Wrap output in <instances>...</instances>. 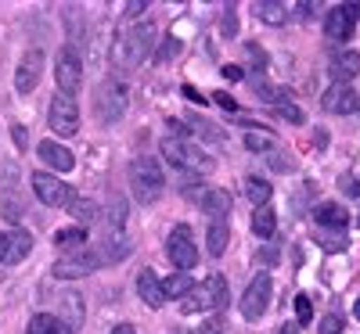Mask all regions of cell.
<instances>
[{"mask_svg": "<svg viewBox=\"0 0 360 334\" xmlns=\"http://www.w3.org/2000/svg\"><path fill=\"white\" fill-rule=\"evenodd\" d=\"M270 291H274V284H270L266 273H256V277L249 281L245 295H242V316L245 320H259L270 306Z\"/></svg>", "mask_w": 360, "mask_h": 334, "instance_id": "cell-10", "label": "cell"}, {"mask_svg": "<svg viewBox=\"0 0 360 334\" xmlns=\"http://www.w3.org/2000/svg\"><path fill=\"white\" fill-rule=\"evenodd\" d=\"M310 320H314V302H310V295H295V323H299V327H310Z\"/></svg>", "mask_w": 360, "mask_h": 334, "instance_id": "cell-36", "label": "cell"}, {"mask_svg": "<svg viewBox=\"0 0 360 334\" xmlns=\"http://www.w3.org/2000/svg\"><path fill=\"white\" fill-rule=\"evenodd\" d=\"M58 320H62L65 327H72V330L83 323V298L76 291H65L62 295V316H58Z\"/></svg>", "mask_w": 360, "mask_h": 334, "instance_id": "cell-24", "label": "cell"}, {"mask_svg": "<svg viewBox=\"0 0 360 334\" xmlns=\"http://www.w3.org/2000/svg\"><path fill=\"white\" fill-rule=\"evenodd\" d=\"M317 245H321L324 252H346V234H339V230H321V234H317Z\"/></svg>", "mask_w": 360, "mask_h": 334, "instance_id": "cell-33", "label": "cell"}, {"mask_svg": "<svg viewBox=\"0 0 360 334\" xmlns=\"http://www.w3.org/2000/svg\"><path fill=\"white\" fill-rule=\"evenodd\" d=\"M295 330H299V323H285V327H281L278 334H295Z\"/></svg>", "mask_w": 360, "mask_h": 334, "instance_id": "cell-56", "label": "cell"}, {"mask_svg": "<svg viewBox=\"0 0 360 334\" xmlns=\"http://www.w3.org/2000/svg\"><path fill=\"white\" fill-rule=\"evenodd\" d=\"M198 208L205 212L209 220H227V212H231V194L224 187H205L202 198H198Z\"/></svg>", "mask_w": 360, "mask_h": 334, "instance_id": "cell-15", "label": "cell"}, {"mask_svg": "<svg viewBox=\"0 0 360 334\" xmlns=\"http://www.w3.org/2000/svg\"><path fill=\"white\" fill-rule=\"evenodd\" d=\"M44 51H25L22 54V65L15 69V90L18 94H33L37 90V83H40V76H44Z\"/></svg>", "mask_w": 360, "mask_h": 334, "instance_id": "cell-11", "label": "cell"}, {"mask_svg": "<svg viewBox=\"0 0 360 334\" xmlns=\"http://www.w3.org/2000/svg\"><path fill=\"white\" fill-rule=\"evenodd\" d=\"M256 15H259L266 25H285V22H288V8L281 4V0H259Z\"/></svg>", "mask_w": 360, "mask_h": 334, "instance_id": "cell-27", "label": "cell"}, {"mask_svg": "<svg viewBox=\"0 0 360 334\" xmlns=\"http://www.w3.org/2000/svg\"><path fill=\"white\" fill-rule=\"evenodd\" d=\"M184 98H188V101H195V105H205V98L198 94V90H195V86H184Z\"/></svg>", "mask_w": 360, "mask_h": 334, "instance_id": "cell-49", "label": "cell"}, {"mask_svg": "<svg viewBox=\"0 0 360 334\" xmlns=\"http://www.w3.org/2000/svg\"><path fill=\"white\" fill-rule=\"evenodd\" d=\"M353 76H360V54L356 51H346L332 62V79L335 83H349Z\"/></svg>", "mask_w": 360, "mask_h": 334, "instance_id": "cell-20", "label": "cell"}, {"mask_svg": "<svg viewBox=\"0 0 360 334\" xmlns=\"http://www.w3.org/2000/svg\"><path fill=\"white\" fill-rule=\"evenodd\" d=\"M198 334H231V323H227V316H213V320L202 323Z\"/></svg>", "mask_w": 360, "mask_h": 334, "instance_id": "cell-39", "label": "cell"}, {"mask_svg": "<svg viewBox=\"0 0 360 334\" xmlns=\"http://www.w3.org/2000/svg\"><path fill=\"white\" fill-rule=\"evenodd\" d=\"M342 187H346V194H360V184L353 176H342Z\"/></svg>", "mask_w": 360, "mask_h": 334, "instance_id": "cell-50", "label": "cell"}, {"mask_svg": "<svg viewBox=\"0 0 360 334\" xmlns=\"http://www.w3.org/2000/svg\"><path fill=\"white\" fill-rule=\"evenodd\" d=\"M270 166H274V169H285V173H292V159L285 155L281 147H274V155H270Z\"/></svg>", "mask_w": 360, "mask_h": 334, "instance_id": "cell-43", "label": "cell"}, {"mask_svg": "<svg viewBox=\"0 0 360 334\" xmlns=\"http://www.w3.org/2000/svg\"><path fill=\"white\" fill-rule=\"evenodd\" d=\"M0 216H4L8 223H22V216H25V205H22L18 198H0Z\"/></svg>", "mask_w": 360, "mask_h": 334, "instance_id": "cell-35", "label": "cell"}, {"mask_svg": "<svg viewBox=\"0 0 360 334\" xmlns=\"http://www.w3.org/2000/svg\"><path fill=\"white\" fill-rule=\"evenodd\" d=\"M342 327H346V323H342V313L332 309V313L321 320V330H317V334H342Z\"/></svg>", "mask_w": 360, "mask_h": 334, "instance_id": "cell-38", "label": "cell"}, {"mask_svg": "<svg viewBox=\"0 0 360 334\" xmlns=\"http://www.w3.org/2000/svg\"><path fill=\"white\" fill-rule=\"evenodd\" d=\"M29 180H33V191H37V198H40L44 205H51V208H58L62 201H69V198H72V194H69V187H65L62 180L54 176V173H47V169H37Z\"/></svg>", "mask_w": 360, "mask_h": 334, "instance_id": "cell-12", "label": "cell"}, {"mask_svg": "<svg viewBox=\"0 0 360 334\" xmlns=\"http://www.w3.org/2000/svg\"><path fill=\"white\" fill-rule=\"evenodd\" d=\"M130 191L137 198V205H155L166 191V176L159 169V162L152 155H141L130 162Z\"/></svg>", "mask_w": 360, "mask_h": 334, "instance_id": "cell-2", "label": "cell"}, {"mask_svg": "<svg viewBox=\"0 0 360 334\" xmlns=\"http://www.w3.org/2000/svg\"><path fill=\"white\" fill-rule=\"evenodd\" d=\"M37 155L44 159V166H47V173H72L76 169V155L65 147V144H54V140H44L40 147H37Z\"/></svg>", "mask_w": 360, "mask_h": 334, "instance_id": "cell-14", "label": "cell"}, {"mask_svg": "<svg viewBox=\"0 0 360 334\" xmlns=\"http://www.w3.org/2000/svg\"><path fill=\"white\" fill-rule=\"evenodd\" d=\"M176 54H180V40H176V36H166V40L155 47V54H152V58H155V65H169Z\"/></svg>", "mask_w": 360, "mask_h": 334, "instance_id": "cell-32", "label": "cell"}, {"mask_svg": "<svg viewBox=\"0 0 360 334\" xmlns=\"http://www.w3.org/2000/svg\"><path fill=\"white\" fill-rule=\"evenodd\" d=\"M148 8H152L148 0H130V4H127V22H134V18H137V15H144Z\"/></svg>", "mask_w": 360, "mask_h": 334, "instance_id": "cell-44", "label": "cell"}, {"mask_svg": "<svg viewBox=\"0 0 360 334\" xmlns=\"http://www.w3.org/2000/svg\"><path fill=\"white\" fill-rule=\"evenodd\" d=\"M353 316H356V320H360V298H356V306H353Z\"/></svg>", "mask_w": 360, "mask_h": 334, "instance_id": "cell-57", "label": "cell"}, {"mask_svg": "<svg viewBox=\"0 0 360 334\" xmlns=\"http://www.w3.org/2000/svg\"><path fill=\"white\" fill-rule=\"evenodd\" d=\"M274 112H278L281 119H288V123H303V112H299L292 101H278V105H274Z\"/></svg>", "mask_w": 360, "mask_h": 334, "instance_id": "cell-40", "label": "cell"}, {"mask_svg": "<svg viewBox=\"0 0 360 334\" xmlns=\"http://www.w3.org/2000/svg\"><path fill=\"white\" fill-rule=\"evenodd\" d=\"M274 230H278V216H274V208H270V205H259V208L252 212V234H256V237H263V241H270V237H274Z\"/></svg>", "mask_w": 360, "mask_h": 334, "instance_id": "cell-22", "label": "cell"}, {"mask_svg": "<svg viewBox=\"0 0 360 334\" xmlns=\"http://www.w3.org/2000/svg\"><path fill=\"white\" fill-rule=\"evenodd\" d=\"M314 144H317V147H328V133L317 130V133H314Z\"/></svg>", "mask_w": 360, "mask_h": 334, "instance_id": "cell-55", "label": "cell"}, {"mask_svg": "<svg viewBox=\"0 0 360 334\" xmlns=\"http://www.w3.org/2000/svg\"><path fill=\"white\" fill-rule=\"evenodd\" d=\"M130 237L123 234V230H108L105 234V241H101V252H98V259L101 262H119V259H127L130 255Z\"/></svg>", "mask_w": 360, "mask_h": 334, "instance_id": "cell-18", "label": "cell"}, {"mask_svg": "<svg viewBox=\"0 0 360 334\" xmlns=\"http://www.w3.org/2000/svg\"><path fill=\"white\" fill-rule=\"evenodd\" d=\"M69 212H72V220L83 227V223H94L98 220V201H90V198H69Z\"/></svg>", "mask_w": 360, "mask_h": 334, "instance_id": "cell-29", "label": "cell"}, {"mask_svg": "<svg viewBox=\"0 0 360 334\" xmlns=\"http://www.w3.org/2000/svg\"><path fill=\"white\" fill-rule=\"evenodd\" d=\"M47 334H76V330H72V327H65L62 320L54 316V320H51V327H47Z\"/></svg>", "mask_w": 360, "mask_h": 334, "instance_id": "cell-48", "label": "cell"}, {"mask_svg": "<svg viewBox=\"0 0 360 334\" xmlns=\"http://www.w3.org/2000/svg\"><path fill=\"white\" fill-rule=\"evenodd\" d=\"M137 295H141V302L148 309H159L162 302H166V295H162V281L155 277L152 269H141L137 273Z\"/></svg>", "mask_w": 360, "mask_h": 334, "instance_id": "cell-16", "label": "cell"}, {"mask_svg": "<svg viewBox=\"0 0 360 334\" xmlns=\"http://www.w3.org/2000/svg\"><path fill=\"white\" fill-rule=\"evenodd\" d=\"M166 255H169V262H173L180 273H188L191 266H198V248H195L191 227L176 223V227L169 230V237H166Z\"/></svg>", "mask_w": 360, "mask_h": 334, "instance_id": "cell-6", "label": "cell"}, {"mask_svg": "<svg viewBox=\"0 0 360 334\" xmlns=\"http://www.w3.org/2000/svg\"><path fill=\"white\" fill-rule=\"evenodd\" d=\"M29 252H33V234H29V230L8 234V259L4 262H22Z\"/></svg>", "mask_w": 360, "mask_h": 334, "instance_id": "cell-23", "label": "cell"}, {"mask_svg": "<svg viewBox=\"0 0 360 334\" xmlns=\"http://www.w3.org/2000/svg\"><path fill=\"white\" fill-rule=\"evenodd\" d=\"M220 33H224V40H234V36H238V18H234V4H227V8H224V18H220Z\"/></svg>", "mask_w": 360, "mask_h": 334, "instance_id": "cell-37", "label": "cell"}, {"mask_svg": "<svg viewBox=\"0 0 360 334\" xmlns=\"http://www.w3.org/2000/svg\"><path fill=\"white\" fill-rule=\"evenodd\" d=\"M11 140H15L18 151H25V144H29V130H25V126H11Z\"/></svg>", "mask_w": 360, "mask_h": 334, "instance_id": "cell-45", "label": "cell"}, {"mask_svg": "<svg viewBox=\"0 0 360 334\" xmlns=\"http://www.w3.org/2000/svg\"><path fill=\"white\" fill-rule=\"evenodd\" d=\"M245 51H249V58H252V62H256V72H263V69H266V54H263V51H259L256 44H249Z\"/></svg>", "mask_w": 360, "mask_h": 334, "instance_id": "cell-46", "label": "cell"}, {"mask_svg": "<svg viewBox=\"0 0 360 334\" xmlns=\"http://www.w3.org/2000/svg\"><path fill=\"white\" fill-rule=\"evenodd\" d=\"M224 76H227V79H242V69H234V65H224Z\"/></svg>", "mask_w": 360, "mask_h": 334, "instance_id": "cell-52", "label": "cell"}, {"mask_svg": "<svg viewBox=\"0 0 360 334\" xmlns=\"http://www.w3.org/2000/svg\"><path fill=\"white\" fill-rule=\"evenodd\" d=\"M252 259H256L259 266H270V262H278V259H281V252H278L274 245H266V248H259V252H256Z\"/></svg>", "mask_w": 360, "mask_h": 334, "instance_id": "cell-42", "label": "cell"}, {"mask_svg": "<svg viewBox=\"0 0 360 334\" xmlns=\"http://www.w3.org/2000/svg\"><path fill=\"white\" fill-rule=\"evenodd\" d=\"M217 105H220V108H227V112H234V108H238V105H234V98H227V94H217Z\"/></svg>", "mask_w": 360, "mask_h": 334, "instance_id": "cell-51", "label": "cell"}, {"mask_svg": "<svg viewBox=\"0 0 360 334\" xmlns=\"http://www.w3.org/2000/svg\"><path fill=\"white\" fill-rule=\"evenodd\" d=\"M127 108H130V94H127V86L119 83V79H101V83H98V90H94V112H98L101 123H105V126L119 123V119L127 115Z\"/></svg>", "mask_w": 360, "mask_h": 334, "instance_id": "cell-4", "label": "cell"}, {"mask_svg": "<svg viewBox=\"0 0 360 334\" xmlns=\"http://www.w3.org/2000/svg\"><path fill=\"white\" fill-rule=\"evenodd\" d=\"M209 295H213V309H227L231 306V288H227V277L224 273H213V277L205 281Z\"/></svg>", "mask_w": 360, "mask_h": 334, "instance_id": "cell-28", "label": "cell"}, {"mask_svg": "<svg viewBox=\"0 0 360 334\" xmlns=\"http://www.w3.org/2000/svg\"><path fill=\"white\" fill-rule=\"evenodd\" d=\"M205 245H209V255H224L227 245H231V230H227V220H209V230H205Z\"/></svg>", "mask_w": 360, "mask_h": 334, "instance_id": "cell-19", "label": "cell"}, {"mask_svg": "<svg viewBox=\"0 0 360 334\" xmlns=\"http://www.w3.org/2000/svg\"><path fill=\"white\" fill-rule=\"evenodd\" d=\"M112 334H137V330H134L130 323H115V327H112Z\"/></svg>", "mask_w": 360, "mask_h": 334, "instance_id": "cell-53", "label": "cell"}, {"mask_svg": "<svg viewBox=\"0 0 360 334\" xmlns=\"http://www.w3.org/2000/svg\"><path fill=\"white\" fill-rule=\"evenodd\" d=\"M51 320H54V316H47V313H37L33 320H29V327H25V334H47V327H51Z\"/></svg>", "mask_w": 360, "mask_h": 334, "instance_id": "cell-41", "label": "cell"}, {"mask_svg": "<svg viewBox=\"0 0 360 334\" xmlns=\"http://www.w3.org/2000/svg\"><path fill=\"white\" fill-rule=\"evenodd\" d=\"M54 245L62 252H79V248H86V230L83 227H62L54 234Z\"/></svg>", "mask_w": 360, "mask_h": 334, "instance_id": "cell-25", "label": "cell"}, {"mask_svg": "<svg viewBox=\"0 0 360 334\" xmlns=\"http://www.w3.org/2000/svg\"><path fill=\"white\" fill-rule=\"evenodd\" d=\"M356 22H360V4H356V0H349V4H339V8L328 11V18H324V33H328V40L346 44V40L353 36Z\"/></svg>", "mask_w": 360, "mask_h": 334, "instance_id": "cell-9", "label": "cell"}, {"mask_svg": "<svg viewBox=\"0 0 360 334\" xmlns=\"http://www.w3.org/2000/svg\"><path fill=\"white\" fill-rule=\"evenodd\" d=\"M314 11H317V4H310V0H299V4H295L299 18H314Z\"/></svg>", "mask_w": 360, "mask_h": 334, "instance_id": "cell-47", "label": "cell"}, {"mask_svg": "<svg viewBox=\"0 0 360 334\" xmlns=\"http://www.w3.org/2000/svg\"><path fill=\"white\" fill-rule=\"evenodd\" d=\"M101 266V259H98V252H90V248H79V252H69V255H62L54 266H51V273L58 281H79V277H86V273H94Z\"/></svg>", "mask_w": 360, "mask_h": 334, "instance_id": "cell-8", "label": "cell"}, {"mask_svg": "<svg viewBox=\"0 0 360 334\" xmlns=\"http://www.w3.org/2000/svg\"><path fill=\"white\" fill-rule=\"evenodd\" d=\"M202 309H213V295H209L205 284H195L184 298H180V313H202Z\"/></svg>", "mask_w": 360, "mask_h": 334, "instance_id": "cell-21", "label": "cell"}, {"mask_svg": "<svg viewBox=\"0 0 360 334\" xmlns=\"http://www.w3.org/2000/svg\"><path fill=\"white\" fill-rule=\"evenodd\" d=\"M188 133H195V137H205L209 144H224L227 137H224V130H217L209 119H195V123L188 126Z\"/></svg>", "mask_w": 360, "mask_h": 334, "instance_id": "cell-31", "label": "cell"}, {"mask_svg": "<svg viewBox=\"0 0 360 334\" xmlns=\"http://www.w3.org/2000/svg\"><path fill=\"white\" fill-rule=\"evenodd\" d=\"M324 112H332V115H349L360 108V94L349 86V83H332L324 90V98H321Z\"/></svg>", "mask_w": 360, "mask_h": 334, "instance_id": "cell-13", "label": "cell"}, {"mask_svg": "<svg viewBox=\"0 0 360 334\" xmlns=\"http://www.w3.org/2000/svg\"><path fill=\"white\" fill-rule=\"evenodd\" d=\"M245 147H249V151H256V155H266V151H274V137H270V133H256V130H249V133H245Z\"/></svg>", "mask_w": 360, "mask_h": 334, "instance_id": "cell-34", "label": "cell"}, {"mask_svg": "<svg viewBox=\"0 0 360 334\" xmlns=\"http://www.w3.org/2000/svg\"><path fill=\"white\" fill-rule=\"evenodd\" d=\"M152 44H155V25L152 22H127L119 29V36L112 44V65L119 69H137L152 58Z\"/></svg>", "mask_w": 360, "mask_h": 334, "instance_id": "cell-1", "label": "cell"}, {"mask_svg": "<svg viewBox=\"0 0 360 334\" xmlns=\"http://www.w3.org/2000/svg\"><path fill=\"white\" fill-rule=\"evenodd\" d=\"M314 220H317L321 230H339V234H342V230L349 227V212H346L342 205H335V201H324V205H317Z\"/></svg>", "mask_w": 360, "mask_h": 334, "instance_id": "cell-17", "label": "cell"}, {"mask_svg": "<svg viewBox=\"0 0 360 334\" xmlns=\"http://www.w3.org/2000/svg\"><path fill=\"white\" fill-rule=\"evenodd\" d=\"M162 155H166V162L188 169V173H209L217 166L213 155H205V151L198 144H191L188 137H166L162 140Z\"/></svg>", "mask_w": 360, "mask_h": 334, "instance_id": "cell-3", "label": "cell"}, {"mask_svg": "<svg viewBox=\"0 0 360 334\" xmlns=\"http://www.w3.org/2000/svg\"><path fill=\"white\" fill-rule=\"evenodd\" d=\"M8 259V234H0V262Z\"/></svg>", "mask_w": 360, "mask_h": 334, "instance_id": "cell-54", "label": "cell"}, {"mask_svg": "<svg viewBox=\"0 0 360 334\" xmlns=\"http://www.w3.org/2000/svg\"><path fill=\"white\" fill-rule=\"evenodd\" d=\"M54 79H58V94H76L79 83H83V58L76 44H65L54 58Z\"/></svg>", "mask_w": 360, "mask_h": 334, "instance_id": "cell-5", "label": "cell"}, {"mask_svg": "<svg viewBox=\"0 0 360 334\" xmlns=\"http://www.w3.org/2000/svg\"><path fill=\"white\" fill-rule=\"evenodd\" d=\"M245 194H249L252 208H259V205H266V201H270L274 187H270V180H263V176H245Z\"/></svg>", "mask_w": 360, "mask_h": 334, "instance_id": "cell-26", "label": "cell"}, {"mask_svg": "<svg viewBox=\"0 0 360 334\" xmlns=\"http://www.w3.org/2000/svg\"><path fill=\"white\" fill-rule=\"evenodd\" d=\"M191 288H195V281L188 277V273H173V277L162 281V295H166V298H184Z\"/></svg>", "mask_w": 360, "mask_h": 334, "instance_id": "cell-30", "label": "cell"}, {"mask_svg": "<svg viewBox=\"0 0 360 334\" xmlns=\"http://www.w3.org/2000/svg\"><path fill=\"white\" fill-rule=\"evenodd\" d=\"M47 123L58 137H72L79 130V105L76 98L69 94H54L51 98V108H47Z\"/></svg>", "mask_w": 360, "mask_h": 334, "instance_id": "cell-7", "label": "cell"}]
</instances>
